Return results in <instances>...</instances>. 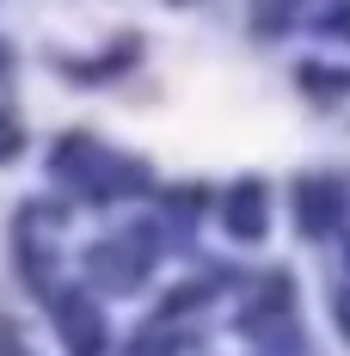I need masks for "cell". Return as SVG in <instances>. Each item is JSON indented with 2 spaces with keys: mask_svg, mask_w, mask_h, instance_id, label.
I'll use <instances>...</instances> for the list:
<instances>
[{
  "mask_svg": "<svg viewBox=\"0 0 350 356\" xmlns=\"http://www.w3.org/2000/svg\"><path fill=\"white\" fill-rule=\"evenodd\" d=\"M295 215H301V234H332L338 215H344L338 184H332V178H308V184L295 191Z\"/></svg>",
  "mask_w": 350,
  "mask_h": 356,
  "instance_id": "1",
  "label": "cell"
},
{
  "mask_svg": "<svg viewBox=\"0 0 350 356\" xmlns=\"http://www.w3.org/2000/svg\"><path fill=\"white\" fill-rule=\"evenodd\" d=\"M228 227H234L240 240L264 234V191H258V184H240V191H234V203H228Z\"/></svg>",
  "mask_w": 350,
  "mask_h": 356,
  "instance_id": "2",
  "label": "cell"
},
{
  "mask_svg": "<svg viewBox=\"0 0 350 356\" xmlns=\"http://www.w3.org/2000/svg\"><path fill=\"white\" fill-rule=\"evenodd\" d=\"M332 25H344V37H350V6H344V13H332Z\"/></svg>",
  "mask_w": 350,
  "mask_h": 356,
  "instance_id": "3",
  "label": "cell"
},
{
  "mask_svg": "<svg viewBox=\"0 0 350 356\" xmlns=\"http://www.w3.org/2000/svg\"><path fill=\"white\" fill-rule=\"evenodd\" d=\"M338 314H344V338H350V295H344V301H338Z\"/></svg>",
  "mask_w": 350,
  "mask_h": 356,
  "instance_id": "4",
  "label": "cell"
}]
</instances>
